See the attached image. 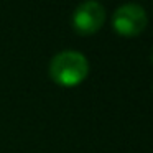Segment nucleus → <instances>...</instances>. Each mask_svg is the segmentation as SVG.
I'll return each mask as SVG.
<instances>
[{
	"mask_svg": "<svg viewBox=\"0 0 153 153\" xmlns=\"http://www.w3.org/2000/svg\"><path fill=\"white\" fill-rule=\"evenodd\" d=\"M89 73V63L79 51H61L54 54L50 63V76L56 84L64 87L77 86L86 79Z\"/></svg>",
	"mask_w": 153,
	"mask_h": 153,
	"instance_id": "1",
	"label": "nucleus"
},
{
	"mask_svg": "<svg viewBox=\"0 0 153 153\" xmlns=\"http://www.w3.org/2000/svg\"><path fill=\"white\" fill-rule=\"evenodd\" d=\"M148 23L146 12L138 4H125L112 15V27L122 36H137Z\"/></svg>",
	"mask_w": 153,
	"mask_h": 153,
	"instance_id": "2",
	"label": "nucleus"
},
{
	"mask_svg": "<svg viewBox=\"0 0 153 153\" xmlns=\"http://www.w3.org/2000/svg\"><path fill=\"white\" fill-rule=\"evenodd\" d=\"M105 8L97 0H86L77 5L73 13V27L79 35H92L102 28Z\"/></svg>",
	"mask_w": 153,
	"mask_h": 153,
	"instance_id": "3",
	"label": "nucleus"
},
{
	"mask_svg": "<svg viewBox=\"0 0 153 153\" xmlns=\"http://www.w3.org/2000/svg\"><path fill=\"white\" fill-rule=\"evenodd\" d=\"M150 61H152V64H153V48H152V51H150Z\"/></svg>",
	"mask_w": 153,
	"mask_h": 153,
	"instance_id": "4",
	"label": "nucleus"
}]
</instances>
